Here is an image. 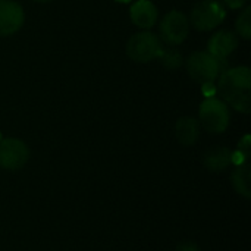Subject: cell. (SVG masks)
<instances>
[{
  "label": "cell",
  "instance_id": "obj_1",
  "mask_svg": "<svg viewBox=\"0 0 251 251\" xmlns=\"http://www.w3.org/2000/svg\"><path fill=\"white\" fill-rule=\"evenodd\" d=\"M216 91L221 100L237 112L250 113L251 110V71L249 66H235L221 72Z\"/></svg>",
  "mask_w": 251,
  "mask_h": 251
},
{
  "label": "cell",
  "instance_id": "obj_2",
  "mask_svg": "<svg viewBox=\"0 0 251 251\" xmlns=\"http://www.w3.org/2000/svg\"><path fill=\"white\" fill-rule=\"evenodd\" d=\"M231 122V112L228 104L210 96L204 99L199 109V124L210 134H222L228 129Z\"/></svg>",
  "mask_w": 251,
  "mask_h": 251
},
{
  "label": "cell",
  "instance_id": "obj_3",
  "mask_svg": "<svg viewBox=\"0 0 251 251\" xmlns=\"http://www.w3.org/2000/svg\"><path fill=\"white\" fill-rule=\"evenodd\" d=\"M222 63L224 62L212 56L209 51H194L188 56L185 66L193 81L200 85H209L215 84V81L224 71Z\"/></svg>",
  "mask_w": 251,
  "mask_h": 251
},
{
  "label": "cell",
  "instance_id": "obj_4",
  "mask_svg": "<svg viewBox=\"0 0 251 251\" xmlns=\"http://www.w3.org/2000/svg\"><path fill=\"white\" fill-rule=\"evenodd\" d=\"M163 50V41L151 31H140L134 34L126 43V54L131 60L138 63H149L159 59Z\"/></svg>",
  "mask_w": 251,
  "mask_h": 251
},
{
  "label": "cell",
  "instance_id": "obj_5",
  "mask_svg": "<svg viewBox=\"0 0 251 251\" xmlns=\"http://www.w3.org/2000/svg\"><path fill=\"white\" fill-rule=\"evenodd\" d=\"M226 18L225 4L219 0H200L197 1L190 13V25L197 31L206 32L218 28Z\"/></svg>",
  "mask_w": 251,
  "mask_h": 251
},
{
  "label": "cell",
  "instance_id": "obj_6",
  "mask_svg": "<svg viewBox=\"0 0 251 251\" xmlns=\"http://www.w3.org/2000/svg\"><path fill=\"white\" fill-rule=\"evenodd\" d=\"M190 21L181 10L168 12L159 24V37L169 46H178L184 43L190 34Z\"/></svg>",
  "mask_w": 251,
  "mask_h": 251
},
{
  "label": "cell",
  "instance_id": "obj_7",
  "mask_svg": "<svg viewBox=\"0 0 251 251\" xmlns=\"http://www.w3.org/2000/svg\"><path fill=\"white\" fill-rule=\"evenodd\" d=\"M29 159L28 146L19 138L0 140V168L6 171H18L26 165Z\"/></svg>",
  "mask_w": 251,
  "mask_h": 251
},
{
  "label": "cell",
  "instance_id": "obj_8",
  "mask_svg": "<svg viewBox=\"0 0 251 251\" xmlns=\"http://www.w3.org/2000/svg\"><path fill=\"white\" fill-rule=\"evenodd\" d=\"M25 21L24 9L13 0H0V37L18 32Z\"/></svg>",
  "mask_w": 251,
  "mask_h": 251
},
{
  "label": "cell",
  "instance_id": "obj_9",
  "mask_svg": "<svg viewBox=\"0 0 251 251\" xmlns=\"http://www.w3.org/2000/svg\"><path fill=\"white\" fill-rule=\"evenodd\" d=\"M237 47H238V35L229 29L216 31L207 43V51L216 59H219L221 62L226 60L237 50Z\"/></svg>",
  "mask_w": 251,
  "mask_h": 251
},
{
  "label": "cell",
  "instance_id": "obj_10",
  "mask_svg": "<svg viewBox=\"0 0 251 251\" xmlns=\"http://www.w3.org/2000/svg\"><path fill=\"white\" fill-rule=\"evenodd\" d=\"M129 18L138 28L149 31L157 24L159 10L151 0H137L131 4Z\"/></svg>",
  "mask_w": 251,
  "mask_h": 251
},
{
  "label": "cell",
  "instance_id": "obj_11",
  "mask_svg": "<svg viewBox=\"0 0 251 251\" xmlns=\"http://www.w3.org/2000/svg\"><path fill=\"white\" fill-rule=\"evenodd\" d=\"M200 124L196 118L191 116H184L176 121L175 125V135L176 140L182 146H193L197 143L199 135H200Z\"/></svg>",
  "mask_w": 251,
  "mask_h": 251
},
{
  "label": "cell",
  "instance_id": "obj_12",
  "mask_svg": "<svg viewBox=\"0 0 251 251\" xmlns=\"http://www.w3.org/2000/svg\"><path fill=\"white\" fill-rule=\"evenodd\" d=\"M232 151L228 147L216 146L209 149L203 156V163L210 172H222L231 165Z\"/></svg>",
  "mask_w": 251,
  "mask_h": 251
},
{
  "label": "cell",
  "instance_id": "obj_13",
  "mask_svg": "<svg viewBox=\"0 0 251 251\" xmlns=\"http://www.w3.org/2000/svg\"><path fill=\"white\" fill-rule=\"evenodd\" d=\"M232 185L235 188V191L243 196L244 199H250L251 197V188H250V165L249 160L244 162L243 165H238L235 168V171L232 172Z\"/></svg>",
  "mask_w": 251,
  "mask_h": 251
},
{
  "label": "cell",
  "instance_id": "obj_14",
  "mask_svg": "<svg viewBox=\"0 0 251 251\" xmlns=\"http://www.w3.org/2000/svg\"><path fill=\"white\" fill-rule=\"evenodd\" d=\"M159 60L162 62V65L169 69V71H175L178 69L182 63H184V56L182 53L175 49V47H169V49H165L162 50L160 56H159Z\"/></svg>",
  "mask_w": 251,
  "mask_h": 251
},
{
  "label": "cell",
  "instance_id": "obj_15",
  "mask_svg": "<svg viewBox=\"0 0 251 251\" xmlns=\"http://www.w3.org/2000/svg\"><path fill=\"white\" fill-rule=\"evenodd\" d=\"M235 34L244 40L251 38V7H246L235 21Z\"/></svg>",
  "mask_w": 251,
  "mask_h": 251
},
{
  "label": "cell",
  "instance_id": "obj_16",
  "mask_svg": "<svg viewBox=\"0 0 251 251\" xmlns=\"http://www.w3.org/2000/svg\"><path fill=\"white\" fill-rule=\"evenodd\" d=\"M238 151L243 153L247 159L250 157V135H246V137L240 141V144H238Z\"/></svg>",
  "mask_w": 251,
  "mask_h": 251
},
{
  "label": "cell",
  "instance_id": "obj_17",
  "mask_svg": "<svg viewBox=\"0 0 251 251\" xmlns=\"http://www.w3.org/2000/svg\"><path fill=\"white\" fill-rule=\"evenodd\" d=\"M247 0H224V4L228 6L229 9L232 10H237V9H243L246 6Z\"/></svg>",
  "mask_w": 251,
  "mask_h": 251
},
{
  "label": "cell",
  "instance_id": "obj_18",
  "mask_svg": "<svg viewBox=\"0 0 251 251\" xmlns=\"http://www.w3.org/2000/svg\"><path fill=\"white\" fill-rule=\"evenodd\" d=\"M176 251H200L194 243H182L176 247Z\"/></svg>",
  "mask_w": 251,
  "mask_h": 251
},
{
  "label": "cell",
  "instance_id": "obj_19",
  "mask_svg": "<svg viewBox=\"0 0 251 251\" xmlns=\"http://www.w3.org/2000/svg\"><path fill=\"white\" fill-rule=\"evenodd\" d=\"M116 3H131L132 0H115Z\"/></svg>",
  "mask_w": 251,
  "mask_h": 251
},
{
  "label": "cell",
  "instance_id": "obj_20",
  "mask_svg": "<svg viewBox=\"0 0 251 251\" xmlns=\"http://www.w3.org/2000/svg\"><path fill=\"white\" fill-rule=\"evenodd\" d=\"M34 1H37V3H49L51 0H34Z\"/></svg>",
  "mask_w": 251,
  "mask_h": 251
}]
</instances>
